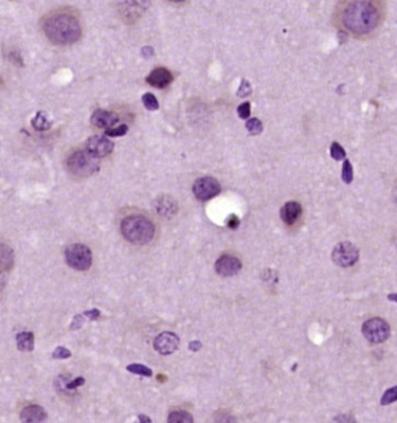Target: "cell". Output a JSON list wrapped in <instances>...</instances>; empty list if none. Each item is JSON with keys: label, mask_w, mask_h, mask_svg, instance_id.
<instances>
[{"label": "cell", "mask_w": 397, "mask_h": 423, "mask_svg": "<svg viewBox=\"0 0 397 423\" xmlns=\"http://www.w3.org/2000/svg\"><path fill=\"white\" fill-rule=\"evenodd\" d=\"M122 234L128 242L137 246L149 243L155 235V227L148 217L144 215H129L120 225Z\"/></svg>", "instance_id": "cell-3"}, {"label": "cell", "mask_w": 397, "mask_h": 423, "mask_svg": "<svg viewBox=\"0 0 397 423\" xmlns=\"http://www.w3.org/2000/svg\"><path fill=\"white\" fill-rule=\"evenodd\" d=\"M84 384H85V379H84V378H82V377H79V378H76V379H74V380L69 381L68 384H65L64 389L71 391V390L77 389V387H79V386H83Z\"/></svg>", "instance_id": "cell-31"}, {"label": "cell", "mask_w": 397, "mask_h": 423, "mask_svg": "<svg viewBox=\"0 0 397 423\" xmlns=\"http://www.w3.org/2000/svg\"><path fill=\"white\" fill-rule=\"evenodd\" d=\"M119 121L118 114H115L114 112H109V111L105 109H97L93 112L91 117V123L93 126H96L98 128H104L108 129L113 127L115 123Z\"/></svg>", "instance_id": "cell-13"}, {"label": "cell", "mask_w": 397, "mask_h": 423, "mask_svg": "<svg viewBox=\"0 0 397 423\" xmlns=\"http://www.w3.org/2000/svg\"><path fill=\"white\" fill-rule=\"evenodd\" d=\"M238 114L241 119H248L249 114H251V104L249 102H244L238 107Z\"/></svg>", "instance_id": "cell-30"}, {"label": "cell", "mask_w": 397, "mask_h": 423, "mask_svg": "<svg viewBox=\"0 0 397 423\" xmlns=\"http://www.w3.org/2000/svg\"><path fill=\"white\" fill-rule=\"evenodd\" d=\"M46 38L57 46H69L77 42L82 35V26L78 17L69 11L49 13L42 21Z\"/></svg>", "instance_id": "cell-2"}, {"label": "cell", "mask_w": 397, "mask_h": 423, "mask_svg": "<svg viewBox=\"0 0 397 423\" xmlns=\"http://www.w3.org/2000/svg\"><path fill=\"white\" fill-rule=\"evenodd\" d=\"M139 421H140V422H148V423L151 422L150 418L145 416V415H140V416H139Z\"/></svg>", "instance_id": "cell-37"}, {"label": "cell", "mask_w": 397, "mask_h": 423, "mask_svg": "<svg viewBox=\"0 0 397 423\" xmlns=\"http://www.w3.org/2000/svg\"><path fill=\"white\" fill-rule=\"evenodd\" d=\"M330 153H331V157L336 159V161H341L346 157V151L342 146L337 143V142H333L331 145V149H330Z\"/></svg>", "instance_id": "cell-26"}, {"label": "cell", "mask_w": 397, "mask_h": 423, "mask_svg": "<svg viewBox=\"0 0 397 423\" xmlns=\"http://www.w3.org/2000/svg\"><path fill=\"white\" fill-rule=\"evenodd\" d=\"M385 16L381 0H342L336 12L337 24L355 38H365L380 27Z\"/></svg>", "instance_id": "cell-1"}, {"label": "cell", "mask_w": 397, "mask_h": 423, "mask_svg": "<svg viewBox=\"0 0 397 423\" xmlns=\"http://www.w3.org/2000/svg\"><path fill=\"white\" fill-rule=\"evenodd\" d=\"M174 81L172 73L166 68H156L148 75L146 78V82L149 84L150 86L163 88L168 86L169 84Z\"/></svg>", "instance_id": "cell-12"}, {"label": "cell", "mask_w": 397, "mask_h": 423, "mask_svg": "<svg viewBox=\"0 0 397 423\" xmlns=\"http://www.w3.org/2000/svg\"><path fill=\"white\" fill-rule=\"evenodd\" d=\"M16 346L20 351L29 353L34 350V334L30 332H21L16 335Z\"/></svg>", "instance_id": "cell-18"}, {"label": "cell", "mask_w": 397, "mask_h": 423, "mask_svg": "<svg viewBox=\"0 0 397 423\" xmlns=\"http://www.w3.org/2000/svg\"><path fill=\"white\" fill-rule=\"evenodd\" d=\"M249 93H251V85H249V83L244 81L241 86H240L239 91H238V96L239 97H247Z\"/></svg>", "instance_id": "cell-33"}, {"label": "cell", "mask_w": 397, "mask_h": 423, "mask_svg": "<svg viewBox=\"0 0 397 423\" xmlns=\"http://www.w3.org/2000/svg\"><path fill=\"white\" fill-rule=\"evenodd\" d=\"M341 178H342V180L346 182V184H351L352 180H353V168H352L351 162L347 161V159L345 162H343Z\"/></svg>", "instance_id": "cell-24"}, {"label": "cell", "mask_w": 397, "mask_h": 423, "mask_svg": "<svg viewBox=\"0 0 397 423\" xmlns=\"http://www.w3.org/2000/svg\"><path fill=\"white\" fill-rule=\"evenodd\" d=\"M169 423H191L194 422V417L191 414L183 412V411H175L172 412L168 417Z\"/></svg>", "instance_id": "cell-20"}, {"label": "cell", "mask_w": 397, "mask_h": 423, "mask_svg": "<svg viewBox=\"0 0 397 423\" xmlns=\"http://www.w3.org/2000/svg\"><path fill=\"white\" fill-rule=\"evenodd\" d=\"M142 102H144L145 107L149 111L159 109V101L156 99L153 93H145L142 96Z\"/></svg>", "instance_id": "cell-23"}, {"label": "cell", "mask_w": 397, "mask_h": 423, "mask_svg": "<svg viewBox=\"0 0 397 423\" xmlns=\"http://www.w3.org/2000/svg\"><path fill=\"white\" fill-rule=\"evenodd\" d=\"M239 224H240V221L235 215H231L229 221H227V226H229L230 228H232V229H235L236 227L239 226Z\"/></svg>", "instance_id": "cell-34"}, {"label": "cell", "mask_w": 397, "mask_h": 423, "mask_svg": "<svg viewBox=\"0 0 397 423\" xmlns=\"http://www.w3.org/2000/svg\"><path fill=\"white\" fill-rule=\"evenodd\" d=\"M85 323V316L84 315H75L74 319H73V322L70 324V329L71 330H78V329H81L83 327V324Z\"/></svg>", "instance_id": "cell-29"}, {"label": "cell", "mask_w": 397, "mask_h": 423, "mask_svg": "<svg viewBox=\"0 0 397 423\" xmlns=\"http://www.w3.org/2000/svg\"><path fill=\"white\" fill-rule=\"evenodd\" d=\"M14 263V252L6 243L0 242V272H5L12 269Z\"/></svg>", "instance_id": "cell-17"}, {"label": "cell", "mask_w": 397, "mask_h": 423, "mask_svg": "<svg viewBox=\"0 0 397 423\" xmlns=\"http://www.w3.org/2000/svg\"><path fill=\"white\" fill-rule=\"evenodd\" d=\"M47 412L44 408L38 404H30L25 407L20 413V418L25 423H40L47 420Z\"/></svg>", "instance_id": "cell-14"}, {"label": "cell", "mask_w": 397, "mask_h": 423, "mask_svg": "<svg viewBox=\"0 0 397 423\" xmlns=\"http://www.w3.org/2000/svg\"><path fill=\"white\" fill-rule=\"evenodd\" d=\"M4 285H5V278L3 277V273L0 272V289H3Z\"/></svg>", "instance_id": "cell-38"}, {"label": "cell", "mask_w": 397, "mask_h": 423, "mask_svg": "<svg viewBox=\"0 0 397 423\" xmlns=\"http://www.w3.org/2000/svg\"><path fill=\"white\" fill-rule=\"evenodd\" d=\"M99 158L88 150H76L66 158V168L71 175L77 178H88L99 170Z\"/></svg>", "instance_id": "cell-4"}, {"label": "cell", "mask_w": 397, "mask_h": 423, "mask_svg": "<svg viewBox=\"0 0 397 423\" xmlns=\"http://www.w3.org/2000/svg\"><path fill=\"white\" fill-rule=\"evenodd\" d=\"M243 268L241 261L233 255H222L218 258L215 265L216 272L221 277H231Z\"/></svg>", "instance_id": "cell-10"}, {"label": "cell", "mask_w": 397, "mask_h": 423, "mask_svg": "<svg viewBox=\"0 0 397 423\" xmlns=\"http://www.w3.org/2000/svg\"><path fill=\"white\" fill-rule=\"evenodd\" d=\"M178 345H180V338L177 337L176 334L170 332H164L155 338L154 340V349L158 351L160 355L167 356L171 355L177 350Z\"/></svg>", "instance_id": "cell-11"}, {"label": "cell", "mask_w": 397, "mask_h": 423, "mask_svg": "<svg viewBox=\"0 0 397 423\" xmlns=\"http://www.w3.org/2000/svg\"><path fill=\"white\" fill-rule=\"evenodd\" d=\"M396 399H397V387H392V389L387 390L386 393L383 394L381 403L383 404V406H387V404L395 402Z\"/></svg>", "instance_id": "cell-27"}, {"label": "cell", "mask_w": 397, "mask_h": 423, "mask_svg": "<svg viewBox=\"0 0 397 423\" xmlns=\"http://www.w3.org/2000/svg\"><path fill=\"white\" fill-rule=\"evenodd\" d=\"M142 55H144L146 59H148V57L153 55V49L149 47H145L144 49H142Z\"/></svg>", "instance_id": "cell-36"}, {"label": "cell", "mask_w": 397, "mask_h": 423, "mask_svg": "<svg viewBox=\"0 0 397 423\" xmlns=\"http://www.w3.org/2000/svg\"><path fill=\"white\" fill-rule=\"evenodd\" d=\"M220 184L213 177H203L194 182L193 192L199 201H208L220 193Z\"/></svg>", "instance_id": "cell-8"}, {"label": "cell", "mask_w": 397, "mask_h": 423, "mask_svg": "<svg viewBox=\"0 0 397 423\" xmlns=\"http://www.w3.org/2000/svg\"><path fill=\"white\" fill-rule=\"evenodd\" d=\"M169 2H172V3H183V2H185V0H169Z\"/></svg>", "instance_id": "cell-39"}, {"label": "cell", "mask_w": 397, "mask_h": 423, "mask_svg": "<svg viewBox=\"0 0 397 423\" xmlns=\"http://www.w3.org/2000/svg\"><path fill=\"white\" fill-rule=\"evenodd\" d=\"M302 214L301 204L289 201L281 208V219L287 225H294Z\"/></svg>", "instance_id": "cell-15"}, {"label": "cell", "mask_w": 397, "mask_h": 423, "mask_svg": "<svg viewBox=\"0 0 397 423\" xmlns=\"http://www.w3.org/2000/svg\"><path fill=\"white\" fill-rule=\"evenodd\" d=\"M32 126L34 127L35 131L43 132L48 131V129L51 127V122L49 121L47 115L43 112H38L32 120Z\"/></svg>", "instance_id": "cell-19"}, {"label": "cell", "mask_w": 397, "mask_h": 423, "mask_svg": "<svg viewBox=\"0 0 397 423\" xmlns=\"http://www.w3.org/2000/svg\"><path fill=\"white\" fill-rule=\"evenodd\" d=\"M71 357V351L69 349L64 348V346H57L53 353V358L54 359H66Z\"/></svg>", "instance_id": "cell-28"}, {"label": "cell", "mask_w": 397, "mask_h": 423, "mask_svg": "<svg viewBox=\"0 0 397 423\" xmlns=\"http://www.w3.org/2000/svg\"><path fill=\"white\" fill-rule=\"evenodd\" d=\"M363 334L368 342L373 344H380L389 338L390 327L383 319L373 318L364 323Z\"/></svg>", "instance_id": "cell-6"}, {"label": "cell", "mask_w": 397, "mask_h": 423, "mask_svg": "<svg viewBox=\"0 0 397 423\" xmlns=\"http://www.w3.org/2000/svg\"><path fill=\"white\" fill-rule=\"evenodd\" d=\"M155 209L158 211L160 215L162 216H172L176 214L177 212V204L174 199L170 197H164L159 198L155 203Z\"/></svg>", "instance_id": "cell-16"}, {"label": "cell", "mask_w": 397, "mask_h": 423, "mask_svg": "<svg viewBox=\"0 0 397 423\" xmlns=\"http://www.w3.org/2000/svg\"><path fill=\"white\" fill-rule=\"evenodd\" d=\"M65 262L76 271H87L92 265V252L85 244H71L64 251Z\"/></svg>", "instance_id": "cell-5"}, {"label": "cell", "mask_w": 397, "mask_h": 423, "mask_svg": "<svg viewBox=\"0 0 397 423\" xmlns=\"http://www.w3.org/2000/svg\"><path fill=\"white\" fill-rule=\"evenodd\" d=\"M0 85H2V79H0Z\"/></svg>", "instance_id": "cell-40"}, {"label": "cell", "mask_w": 397, "mask_h": 423, "mask_svg": "<svg viewBox=\"0 0 397 423\" xmlns=\"http://www.w3.org/2000/svg\"><path fill=\"white\" fill-rule=\"evenodd\" d=\"M331 257L337 265L341 268H350L358 262L359 250L351 242H341L334 247Z\"/></svg>", "instance_id": "cell-7"}, {"label": "cell", "mask_w": 397, "mask_h": 423, "mask_svg": "<svg viewBox=\"0 0 397 423\" xmlns=\"http://www.w3.org/2000/svg\"><path fill=\"white\" fill-rule=\"evenodd\" d=\"M246 128H247V131L253 135L260 134V133L262 132V129H263L261 121L256 118L249 119L247 121V123H246Z\"/></svg>", "instance_id": "cell-25"}, {"label": "cell", "mask_w": 397, "mask_h": 423, "mask_svg": "<svg viewBox=\"0 0 397 423\" xmlns=\"http://www.w3.org/2000/svg\"><path fill=\"white\" fill-rule=\"evenodd\" d=\"M128 372L133 373V375L142 376V377H151L153 376V371L149 367L145 366V365L141 364H131L126 367Z\"/></svg>", "instance_id": "cell-21"}, {"label": "cell", "mask_w": 397, "mask_h": 423, "mask_svg": "<svg viewBox=\"0 0 397 423\" xmlns=\"http://www.w3.org/2000/svg\"><path fill=\"white\" fill-rule=\"evenodd\" d=\"M200 348H202V343L198 342V341H195V342H191L189 344V349L193 350V351H198Z\"/></svg>", "instance_id": "cell-35"}, {"label": "cell", "mask_w": 397, "mask_h": 423, "mask_svg": "<svg viewBox=\"0 0 397 423\" xmlns=\"http://www.w3.org/2000/svg\"><path fill=\"white\" fill-rule=\"evenodd\" d=\"M114 149V143L108 136L95 135L91 136L87 142V150L97 158L106 157L112 153Z\"/></svg>", "instance_id": "cell-9"}, {"label": "cell", "mask_w": 397, "mask_h": 423, "mask_svg": "<svg viewBox=\"0 0 397 423\" xmlns=\"http://www.w3.org/2000/svg\"><path fill=\"white\" fill-rule=\"evenodd\" d=\"M84 316H85V319L91 320V321H95V320H98L100 316V310L97 309V308H92V309H89L84 311Z\"/></svg>", "instance_id": "cell-32"}, {"label": "cell", "mask_w": 397, "mask_h": 423, "mask_svg": "<svg viewBox=\"0 0 397 423\" xmlns=\"http://www.w3.org/2000/svg\"><path fill=\"white\" fill-rule=\"evenodd\" d=\"M128 132V126L127 124H120L118 127H111L105 129V136L108 137H120L126 135Z\"/></svg>", "instance_id": "cell-22"}]
</instances>
